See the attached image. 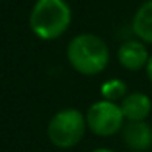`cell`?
<instances>
[{
  "label": "cell",
  "mask_w": 152,
  "mask_h": 152,
  "mask_svg": "<svg viewBox=\"0 0 152 152\" xmlns=\"http://www.w3.org/2000/svg\"><path fill=\"white\" fill-rule=\"evenodd\" d=\"M67 61L75 72L82 75H96L110 62V48L93 33H80L67 44Z\"/></svg>",
  "instance_id": "cell-1"
},
{
  "label": "cell",
  "mask_w": 152,
  "mask_h": 152,
  "mask_svg": "<svg viewBox=\"0 0 152 152\" xmlns=\"http://www.w3.org/2000/svg\"><path fill=\"white\" fill-rule=\"evenodd\" d=\"M72 10L66 0H36L30 13V28L39 39L61 38L70 26Z\"/></svg>",
  "instance_id": "cell-2"
},
{
  "label": "cell",
  "mask_w": 152,
  "mask_h": 152,
  "mask_svg": "<svg viewBox=\"0 0 152 152\" xmlns=\"http://www.w3.org/2000/svg\"><path fill=\"white\" fill-rule=\"evenodd\" d=\"M85 131V115L77 108H66L57 111L48 124V137L59 149L75 147L83 139Z\"/></svg>",
  "instance_id": "cell-3"
},
{
  "label": "cell",
  "mask_w": 152,
  "mask_h": 152,
  "mask_svg": "<svg viewBox=\"0 0 152 152\" xmlns=\"http://www.w3.org/2000/svg\"><path fill=\"white\" fill-rule=\"evenodd\" d=\"M87 128L100 137H111L121 132L126 119L118 103L98 100L92 103L85 113Z\"/></svg>",
  "instance_id": "cell-4"
},
{
  "label": "cell",
  "mask_w": 152,
  "mask_h": 152,
  "mask_svg": "<svg viewBox=\"0 0 152 152\" xmlns=\"http://www.w3.org/2000/svg\"><path fill=\"white\" fill-rule=\"evenodd\" d=\"M116 57H118V62L126 70L137 72L141 69H145L151 54L145 48V43L139 39H128L118 48Z\"/></svg>",
  "instance_id": "cell-5"
},
{
  "label": "cell",
  "mask_w": 152,
  "mask_h": 152,
  "mask_svg": "<svg viewBox=\"0 0 152 152\" xmlns=\"http://www.w3.org/2000/svg\"><path fill=\"white\" fill-rule=\"evenodd\" d=\"M121 137L131 151L145 152L152 147V126L145 121H126Z\"/></svg>",
  "instance_id": "cell-6"
},
{
  "label": "cell",
  "mask_w": 152,
  "mask_h": 152,
  "mask_svg": "<svg viewBox=\"0 0 152 152\" xmlns=\"http://www.w3.org/2000/svg\"><path fill=\"white\" fill-rule=\"evenodd\" d=\"M126 121H145L152 111V102L142 92H129L119 103Z\"/></svg>",
  "instance_id": "cell-7"
},
{
  "label": "cell",
  "mask_w": 152,
  "mask_h": 152,
  "mask_svg": "<svg viewBox=\"0 0 152 152\" xmlns=\"http://www.w3.org/2000/svg\"><path fill=\"white\" fill-rule=\"evenodd\" d=\"M132 31L139 41L152 44V0H145L132 17Z\"/></svg>",
  "instance_id": "cell-8"
},
{
  "label": "cell",
  "mask_w": 152,
  "mask_h": 152,
  "mask_svg": "<svg viewBox=\"0 0 152 152\" xmlns=\"http://www.w3.org/2000/svg\"><path fill=\"white\" fill-rule=\"evenodd\" d=\"M128 85H126L124 80L121 79H110L106 82L102 83L100 87V95L102 100H108V102H121L126 95H128Z\"/></svg>",
  "instance_id": "cell-9"
},
{
  "label": "cell",
  "mask_w": 152,
  "mask_h": 152,
  "mask_svg": "<svg viewBox=\"0 0 152 152\" xmlns=\"http://www.w3.org/2000/svg\"><path fill=\"white\" fill-rule=\"evenodd\" d=\"M145 74H147V79L152 82V54H151V57H149L147 66H145Z\"/></svg>",
  "instance_id": "cell-10"
},
{
  "label": "cell",
  "mask_w": 152,
  "mask_h": 152,
  "mask_svg": "<svg viewBox=\"0 0 152 152\" xmlns=\"http://www.w3.org/2000/svg\"><path fill=\"white\" fill-rule=\"evenodd\" d=\"M92 152H115V151H111L108 147H98V149H93Z\"/></svg>",
  "instance_id": "cell-11"
}]
</instances>
